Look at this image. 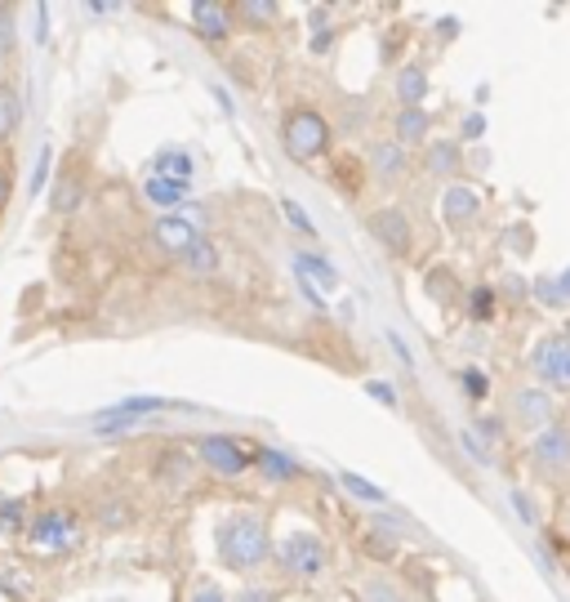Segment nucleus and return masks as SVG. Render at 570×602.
<instances>
[{
  "label": "nucleus",
  "mask_w": 570,
  "mask_h": 602,
  "mask_svg": "<svg viewBox=\"0 0 570 602\" xmlns=\"http://www.w3.org/2000/svg\"><path fill=\"white\" fill-rule=\"evenodd\" d=\"M214 549H219L223 567H232V572H255V567H263L272 558L268 518L263 514H250V508L223 518V527L214 531Z\"/></svg>",
  "instance_id": "f257e3e1"
},
{
  "label": "nucleus",
  "mask_w": 570,
  "mask_h": 602,
  "mask_svg": "<svg viewBox=\"0 0 570 602\" xmlns=\"http://www.w3.org/2000/svg\"><path fill=\"white\" fill-rule=\"evenodd\" d=\"M281 148L290 161H317L330 148V121L317 108H290L281 121Z\"/></svg>",
  "instance_id": "f03ea898"
},
{
  "label": "nucleus",
  "mask_w": 570,
  "mask_h": 602,
  "mask_svg": "<svg viewBox=\"0 0 570 602\" xmlns=\"http://www.w3.org/2000/svg\"><path fill=\"white\" fill-rule=\"evenodd\" d=\"M272 553H276L281 576H290V580H312L330 567V544L317 531H290L281 544H272Z\"/></svg>",
  "instance_id": "7ed1b4c3"
},
{
  "label": "nucleus",
  "mask_w": 570,
  "mask_h": 602,
  "mask_svg": "<svg viewBox=\"0 0 570 602\" xmlns=\"http://www.w3.org/2000/svg\"><path fill=\"white\" fill-rule=\"evenodd\" d=\"M80 540V523L72 508H45L27 523V544L32 549H45V553H63V549H76Z\"/></svg>",
  "instance_id": "20e7f679"
},
{
  "label": "nucleus",
  "mask_w": 570,
  "mask_h": 602,
  "mask_svg": "<svg viewBox=\"0 0 570 602\" xmlns=\"http://www.w3.org/2000/svg\"><path fill=\"white\" fill-rule=\"evenodd\" d=\"M531 370H535L540 389L570 393V344H566V335H544L531 353Z\"/></svg>",
  "instance_id": "39448f33"
},
{
  "label": "nucleus",
  "mask_w": 570,
  "mask_h": 602,
  "mask_svg": "<svg viewBox=\"0 0 570 602\" xmlns=\"http://www.w3.org/2000/svg\"><path fill=\"white\" fill-rule=\"evenodd\" d=\"M197 459L206 469H214L219 478H236V474H246L250 465H255V455L236 442V438H223V433H214V438H201V446H197Z\"/></svg>",
  "instance_id": "423d86ee"
},
{
  "label": "nucleus",
  "mask_w": 570,
  "mask_h": 602,
  "mask_svg": "<svg viewBox=\"0 0 570 602\" xmlns=\"http://www.w3.org/2000/svg\"><path fill=\"white\" fill-rule=\"evenodd\" d=\"M531 465L544 474V478H561L570 474V429L566 425H548L535 446H531Z\"/></svg>",
  "instance_id": "0eeeda50"
},
{
  "label": "nucleus",
  "mask_w": 570,
  "mask_h": 602,
  "mask_svg": "<svg viewBox=\"0 0 570 602\" xmlns=\"http://www.w3.org/2000/svg\"><path fill=\"white\" fill-rule=\"evenodd\" d=\"M512 415H517V425H521V429H540V433H544V429L557 420V402H553L548 389L526 384V389H517V393H512Z\"/></svg>",
  "instance_id": "6e6552de"
},
{
  "label": "nucleus",
  "mask_w": 570,
  "mask_h": 602,
  "mask_svg": "<svg viewBox=\"0 0 570 602\" xmlns=\"http://www.w3.org/2000/svg\"><path fill=\"white\" fill-rule=\"evenodd\" d=\"M370 233H374V242L384 246L388 255H406V250H410V242H414V233H410V219H406L397 206L374 210V214H370Z\"/></svg>",
  "instance_id": "1a4fd4ad"
},
{
  "label": "nucleus",
  "mask_w": 570,
  "mask_h": 602,
  "mask_svg": "<svg viewBox=\"0 0 570 602\" xmlns=\"http://www.w3.org/2000/svg\"><path fill=\"white\" fill-rule=\"evenodd\" d=\"M442 214L450 228H468V223L482 219V197L472 188H463V183H455V188H446V197H442Z\"/></svg>",
  "instance_id": "9d476101"
},
{
  "label": "nucleus",
  "mask_w": 570,
  "mask_h": 602,
  "mask_svg": "<svg viewBox=\"0 0 570 602\" xmlns=\"http://www.w3.org/2000/svg\"><path fill=\"white\" fill-rule=\"evenodd\" d=\"M193 27L206 40H227L232 36V5H223V0H201V5H193Z\"/></svg>",
  "instance_id": "9b49d317"
},
{
  "label": "nucleus",
  "mask_w": 570,
  "mask_h": 602,
  "mask_svg": "<svg viewBox=\"0 0 570 602\" xmlns=\"http://www.w3.org/2000/svg\"><path fill=\"white\" fill-rule=\"evenodd\" d=\"M152 237H157V246H161V250H170V255H178V259L201 242L197 228L187 223V219H174V214H170V219H161V223L152 228Z\"/></svg>",
  "instance_id": "f8f14e48"
},
{
  "label": "nucleus",
  "mask_w": 570,
  "mask_h": 602,
  "mask_svg": "<svg viewBox=\"0 0 570 602\" xmlns=\"http://www.w3.org/2000/svg\"><path fill=\"white\" fill-rule=\"evenodd\" d=\"M370 170L384 183H393V179H401L410 170V157H406V148L397 144V138H384V144L370 148Z\"/></svg>",
  "instance_id": "ddd939ff"
},
{
  "label": "nucleus",
  "mask_w": 570,
  "mask_h": 602,
  "mask_svg": "<svg viewBox=\"0 0 570 602\" xmlns=\"http://www.w3.org/2000/svg\"><path fill=\"white\" fill-rule=\"evenodd\" d=\"M428 130H433V116H428L423 108H401V112H397L393 134H397V144H401V148H406V144H423Z\"/></svg>",
  "instance_id": "4468645a"
},
{
  "label": "nucleus",
  "mask_w": 570,
  "mask_h": 602,
  "mask_svg": "<svg viewBox=\"0 0 570 602\" xmlns=\"http://www.w3.org/2000/svg\"><path fill=\"white\" fill-rule=\"evenodd\" d=\"M397 99H401V108H419L428 99V72L419 63H406L397 72Z\"/></svg>",
  "instance_id": "2eb2a0df"
},
{
  "label": "nucleus",
  "mask_w": 570,
  "mask_h": 602,
  "mask_svg": "<svg viewBox=\"0 0 570 602\" xmlns=\"http://www.w3.org/2000/svg\"><path fill=\"white\" fill-rule=\"evenodd\" d=\"M255 465H259V474H268L272 482H290V478H299V465L285 451H276V446H263V451H255Z\"/></svg>",
  "instance_id": "dca6fc26"
},
{
  "label": "nucleus",
  "mask_w": 570,
  "mask_h": 602,
  "mask_svg": "<svg viewBox=\"0 0 570 602\" xmlns=\"http://www.w3.org/2000/svg\"><path fill=\"white\" fill-rule=\"evenodd\" d=\"M423 165H428V174L450 179V174H459V170H463V152H459V144H428Z\"/></svg>",
  "instance_id": "f3484780"
},
{
  "label": "nucleus",
  "mask_w": 570,
  "mask_h": 602,
  "mask_svg": "<svg viewBox=\"0 0 570 602\" xmlns=\"http://www.w3.org/2000/svg\"><path fill=\"white\" fill-rule=\"evenodd\" d=\"M23 125V99L14 85H0V144H10Z\"/></svg>",
  "instance_id": "a211bd4d"
},
{
  "label": "nucleus",
  "mask_w": 570,
  "mask_h": 602,
  "mask_svg": "<svg viewBox=\"0 0 570 602\" xmlns=\"http://www.w3.org/2000/svg\"><path fill=\"white\" fill-rule=\"evenodd\" d=\"M80 201H85V174L80 170L72 174V165H67L63 179H59V188H54V210L72 214V210H80Z\"/></svg>",
  "instance_id": "6ab92c4d"
},
{
  "label": "nucleus",
  "mask_w": 570,
  "mask_h": 602,
  "mask_svg": "<svg viewBox=\"0 0 570 602\" xmlns=\"http://www.w3.org/2000/svg\"><path fill=\"white\" fill-rule=\"evenodd\" d=\"M152 174L174 179V183H187V179H193V157L178 152V148H165V152L152 161Z\"/></svg>",
  "instance_id": "aec40b11"
},
{
  "label": "nucleus",
  "mask_w": 570,
  "mask_h": 602,
  "mask_svg": "<svg viewBox=\"0 0 570 602\" xmlns=\"http://www.w3.org/2000/svg\"><path fill=\"white\" fill-rule=\"evenodd\" d=\"M142 193H148V201H152V206H183V197H187V183H174V179L152 174L148 183H142Z\"/></svg>",
  "instance_id": "412c9836"
},
{
  "label": "nucleus",
  "mask_w": 570,
  "mask_h": 602,
  "mask_svg": "<svg viewBox=\"0 0 570 602\" xmlns=\"http://www.w3.org/2000/svg\"><path fill=\"white\" fill-rule=\"evenodd\" d=\"M187 474H193V455H187V451H165L161 455V469H157L161 487H183Z\"/></svg>",
  "instance_id": "4be33fe9"
},
{
  "label": "nucleus",
  "mask_w": 570,
  "mask_h": 602,
  "mask_svg": "<svg viewBox=\"0 0 570 602\" xmlns=\"http://www.w3.org/2000/svg\"><path fill=\"white\" fill-rule=\"evenodd\" d=\"M183 263H187V272H193V277H214V268H219V255H214V242H197L193 250H187L183 255Z\"/></svg>",
  "instance_id": "5701e85b"
},
{
  "label": "nucleus",
  "mask_w": 570,
  "mask_h": 602,
  "mask_svg": "<svg viewBox=\"0 0 570 602\" xmlns=\"http://www.w3.org/2000/svg\"><path fill=\"white\" fill-rule=\"evenodd\" d=\"M116 415H157V410H178V402H170V397H125L121 406H112Z\"/></svg>",
  "instance_id": "b1692460"
},
{
  "label": "nucleus",
  "mask_w": 570,
  "mask_h": 602,
  "mask_svg": "<svg viewBox=\"0 0 570 602\" xmlns=\"http://www.w3.org/2000/svg\"><path fill=\"white\" fill-rule=\"evenodd\" d=\"M232 14H241L246 23H259V27H272L281 10L272 5V0H246V5H232Z\"/></svg>",
  "instance_id": "393cba45"
},
{
  "label": "nucleus",
  "mask_w": 570,
  "mask_h": 602,
  "mask_svg": "<svg viewBox=\"0 0 570 602\" xmlns=\"http://www.w3.org/2000/svg\"><path fill=\"white\" fill-rule=\"evenodd\" d=\"M299 272H308L303 282H321V286H335L339 282L335 268H330L325 259H317V255H299Z\"/></svg>",
  "instance_id": "a878e982"
},
{
  "label": "nucleus",
  "mask_w": 570,
  "mask_h": 602,
  "mask_svg": "<svg viewBox=\"0 0 570 602\" xmlns=\"http://www.w3.org/2000/svg\"><path fill=\"white\" fill-rule=\"evenodd\" d=\"M339 482H344L348 495H357V500H365V504H384V500H388L374 482H365V478H357V474H339Z\"/></svg>",
  "instance_id": "bb28decb"
},
{
  "label": "nucleus",
  "mask_w": 570,
  "mask_h": 602,
  "mask_svg": "<svg viewBox=\"0 0 570 602\" xmlns=\"http://www.w3.org/2000/svg\"><path fill=\"white\" fill-rule=\"evenodd\" d=\"M468 317L472 321H491L495 317V291L491 286H478V291L468 295Z\"/></svg>",
  "instance_id": "cd10ccee"
},
{
  "label": "nucleus",
  "mask_w": 570,
  "mask_h": 602,
  "mask_svg": "<svg viewBox=\"0 0 570 602\" xmlns=\"http://www.w3.org/2000/svg\"><path fill=\"white\" fill-rule=\"evenodd\" d=\"M23 514H27V508H23V500H0V523H5V531H18V527H27V523H23Z\"/></svg>",
  "instance_id": "c85d7f7f"
},
{
  "label": "nucleus",
  "mask_w": 570,
  "mask_h": 602,
  "mask_svg": "<svg viewBox=\"0 0 570 602\" xmlns=\"http://www.w3.org/2000/svg\"><path fill=\"white\" fill-rule=\"evenodd\" d=\"M281 210H285V219H290V223L299 228L303 237H312V233H317V228H312V219H308V214L299 210V201H281Z\"/></svg>",
  "instance_id": "c756f323"
},
{
  "label": "nucleus",
  "mask_w": 570,
  "mask_h": 602,
  "mask_svg": "<svg viewBox=\"0 0 570 602\" xmlns=\"http://www.w3.org/2000/svg\"><path fill=\"white\" fill-rule=\"evenodd\" d=\"M10 193H14V161L0 157V210L10 206Z\"/></svg>",
  "instance_id": "7c9ffc66"
},
{
  "label": "nucleus",
  "mask_w": 570,
  "mask_h": 602,
  "mask_svg": "<svg viewBox=\"0 0 570 602\" xmlns=\"http://www.w3.org/2000/svg\"><path fill=\"white\" fill-rule=\"evenodd\" d=\"M463 389H468V397H486L491 393V380L482 376V370H463Z\"/></svg>",
  "instance_id": "2f4dec72"
},
{
  "label": "nucleus",
  "mask_w": 570,
  "mask_h": 602,
  "mask_svg": "<svg viewBox=\"0 0 570 602\" xmlns=\"http://www.w3.org/2000/svg\"><path fill=\"white\" fill-rule=\"evenodd\" d=\"M365 593H370V602H401V593H397L388 580H370Z\"/></svg>",
  "instance_id": "473e14b6"
},
{
  "label": "nucleus",
  "mask_w": 570,
  "mask_h": 602,
  "mask_svg": "<svg viewBox=\"0 0 570 602\" xmlns=\"http://www.w3.org/2000/svg\"><path fill=\"white\" fill-rule=\"evenodd\" d=\"M365 393H370L374 402H384V406H397V393L388 389V380H370V384H365Z\"/></svg>",
  "instance_id": "72a5a7b5"
},
{
  "label": "nucleus",
  "mask_w": 570,
  "mask_h": 602,
  "mask_svg": "<svg viewBox=\"0 0 570 602\" xmlns=\"http://www.w3.org/2000/svg\"><path fill=\"white\" fill-rule=\"evenodd\" d=\"M535 295H540L544 304H553V308H566L561 295H557V277H553V282H548V277H544V282H535Z\"/></svg>",
  "instance_id": "f704fd0d"
},
{
  "label": "nucleus",
  "mask_w": 570,
  "mask_h": 602,
  "mask_svg": "<svg viewBox=\"0 0 570 602\" xmlns=\"http://www.w3.org/2000/svg\"><path fill=\"white\" fill-rule=\"evenodd\" d=\"M482 134H486V121L482 116H468L463 121V138H482Z\"/></svg>",
  "instance_id": "c9c22d12"
},
{
  "label": "nucleus",
  "mask_w": 570,
  "mask_h": 602,
  "mask_svg": "<svg viewBox=\"0 0 570 602\" xmlns=\"http://www.w3.org/2000/svg\"><path fill=\"white\" fill-rule=\"evenodd\" d=\"M241 602H276V589H246Z\"/></svg>",
  "instance_id": "e433bc0d"
},
{
  "label": "nucleus",
  "mask_w": 570,
  "mask_h": 602,
  "mask_svg": "<svg viewBox=\"0 0 570 602\" xmlns=\"http://www.w3.org/2000/svg\"><path fill=\"white\" fill-rule=\"evenodd\" d=\"M193 602H223V593H219V585H201V589L193 593Z\"/></svg>",
  "instance_id": "4c0bfd02"
},
{
  "label": "nucleus",
  "mask_w": 570,
  "mask_h": 602,
  "mask_svg": "<svg viewBox=\"0 0 570 602\" xmlns=\"http://www.w3.org/2000/svg\"><path fill=\"white\" fill-rule=\"evenodd\" d=\"M557 295H561V304H570V268L557 277Z\"/></svg>",
  "instance_id": "58836bf2"
},
{
  "label": "nucleus",
  "mask_w": 570,
  "mask_h": 602,
  "mask_svg": "<svg viewBox=\"0 0 570 602\" xmlns=\"http://www.w3.org/2000/svg\"><path fill=\"white\" fill-rule=\"evenodd\" d=\"M455 27H459V23H455V19H446V23H437V32H442V36H446V40H450V36H455Z\"/></svg>",
  "instance_id": "ea45409f"
},
{
  "label": "nucleus",
  "mask_w": 570,
  "mask_h": 602,
  "mask_svg": "<svg viewBox=\"0 0 570 602\" xmlns=\"http://www.w3.org/2000/svg\"><path fill=\"white\" fill-rule=\"evenodd\" d=\"M566 344H570V321H566Z\"/></svg>",
  "instance_id": "a19ab883"
}]
</instances>
